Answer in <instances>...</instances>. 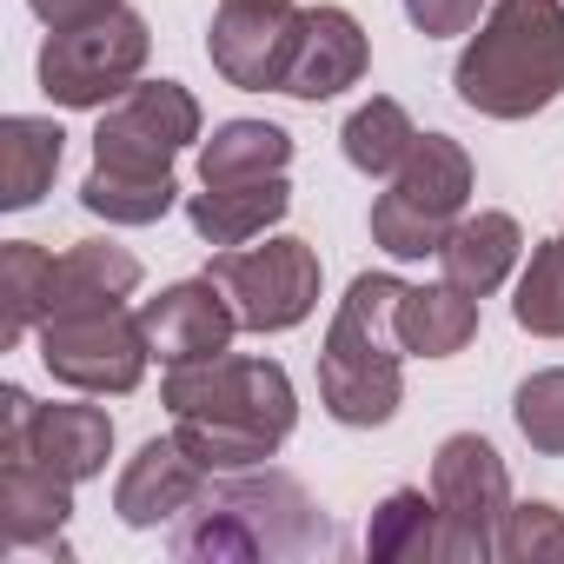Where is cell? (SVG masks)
<instances>
[{"label": "cell", "mask_w": 564, "mask_h": 564, "mask_svg": "<svg viewBox=\"0 0 564 564\" xmlns=\"http://www.w3.org/2000/svg\"><path fill=\"white\" fill-rule=\"evenodd\" d=\"M160 405L173 412V438L206 465V471H246L265 465L300 425V399L279 359H246V352H213L193 366H166Z\"/></svg>", "instance_id": "obj_1"}, {"label": "cell", "mask_w": 564, "mask_h": 564, "mask_svg": "<svg viewBox=\"0 0 564 564\" xmlns=\"http://www.w3.org/2000/svg\"><path fill=\"white\" fill-rule=\"evenodd\" d=\"M339 531L293 471H213L206 491L173 524V557L186 564H286L333 557Z\"/></svg>", "instance_id": "obj_2"}, {"label": "cell", "mask_w": 564, "mask_h": 564, "mask_svg": "<svg viewBox=\"0 0 564 564\" xmlns=\"http://www.w3.org/2000/svg\"><path fill=\"white\" fill-rule=\"evenodd\" d=\"M452 87L485 120H531L564 100V0H491Z\"/></svg>", "instance_id": "obj_3"}, {"label": "cell", "mask_w": 564, "mask_h": 564, "mask_svg": "<svg viewBox=\"0 0 564 564\" xmlns=\"http://www.w3.org/2000/svg\"><path fill=\"white\" fill-rule=\"evenodd\" d=\"M399 300H405V279L359 272L339 300V313H333V326H326L319 405L352 432H372L405 405V372H399L405 346H399V326H392Z\"/></svg>", "instance_id": "obj_4"}, {"label": "cell", "mask_w": 564, "mask_h": 564, "mask_svg": "<svg viewBox=\"0 0 564 564\" xmlns=\"http://www.w3.org/2000/svg\"><path fill=\"white\" fill-rule=\"evenodd\" d=\"M465 206H471V153L452 133H419L386 193L372 199V246L392 259H438Z\"/></svg>", "instance_id": "obj_5"}, {"label": "cell", "mask_w": 564, "mask_h": 564, "mask_svg": "<svg viewBox=\"0 0 564 564\" xmlns=\"http://www.w3.org/2000/svg\"><path fill=\"white\" fill-rule=\"evenodd\" d=\"M147 326L127 306H61L41 319V366L94 399H127L147 379Z\"/></svg>", "instance_id": "obj_6"}, {"label": "cell", "mask_w": 564, "mask_h": 564, "mask_svg": "<svg viewBox=\"0 0 564 564\" xmlns=\"http://www.w3.org/2000/svg\"><path fill=\"white\" fill-rule=\"evenodd\" d=\"M206 279L226 293L239 333H293L319 306V252L306 239H265L213 252Z\"/></svg>", "instance_id": "obj_7"}, {"label": "cell", "mask_w": 564, "mask_h": 564, "mask_svg": "<svg viewBox=\"0 0 564 564\" xmlns=\"http://www.w3.org/2000/svg\"><path fill=\"white\" fill-rule=\"evenodd\" d=\"M147 47L153 34L133 8H107L80 28H54L41 47V94L54 107H107L140 80Z\"/></svg>", "instance_id": "obj_8"}, {"label": "cell", "mask_w": 564, "mask_h": 564, "mask_svg": "<svg viewBox=\"0 0 564 564\" xmlns=\"http://www.w3.org/2000/svg\"><path fill=\"white\" fill-rule=\"evenodd\" d=\"M199 140V100L180 80H133L120 100L100 107L94 127V166L107 173H173V160Z\"/></svg>", "instance_id": "obj_9"}, {"label": "cell", "mask_w": 564, "mask_h": 564, "mask_svg": "<svg viewBox=\"0 0 564 564\" xmlns=\"http://www.w3.org/2000/svg\"><path fill=\"white\" fill-rule=\"evenodd\" d=\"M432 498L445 518V557L452 564H485L498 557V524L511 511V478L491 438L452 432L432 458Z\"/></svg>", "instance_id": "obj_10"}, {"label": "cell", "mask_w": 564, "mask_h": 564, "mask_svg": "<svg viewBox=\"0 0 564 564\" xmlns=\"http://www.w3.org/2000/svg\"><path fill=\"white\" fill-rule=\"evenodd\" d=\"M300 21L306 14L293 0H219V14L206 28V54L239 94H286Z\"/></svg>", "instance_id": "obj_11"}, {"label": "cell", "mask_w": 564, "mask_h": 564, "mask_svg": "<svg viewBox=\"0 0 564 564\" xmlns=\"http://www.w3.org/2000/svg\"><path fill=\"white\" fill-rule=\"evenodd\" d=\"M140 326H147V346H153L160 366L213 359L239 333V319H232V306H226V293L213 286V279H180V286H166L160 300L140 306Z\"/></svg>", "instance_id": "obj_12"}, {"label": "cell", "mask_w": 564, "mask_h": 564, "mask_svg": "<svg viewBox=\"0 0 564 564\" xmlns=\"http://www.w3.org/2000/svg\"><path fill=\"white\" fill-rule=\"evenodd\" d=\"M206 478H213V471H206L180 438H147V445L127 458L120 485H113V511H120V524H133V531L173 524V518L206 491Z\"/></svg>", "instance_id": "obj_13"}, {"label": "cell", "mask_w": 564, "mask_h": 564, "mask_svg": "<svg viewBox=\"0 0 564 564\" xmlns=\"http://www.w3.org/2000/svg\"><path fill=\"white\" fill-rule=\"evenodd\" d=\"M366 61H372L366 28L346 8H306L300 47H293V67H286V94L293 100H333V94L366 80Z\"/></svg>", "instance_id": "obj_14"}, {"label": "cell", "mask_w": 564, "mask_h": 564, "mask_svg": "<svg viewBox=\"0 0 564 564\" xmlns=\"http://www.w3.org/2000/svg\"><path fill=\"white\" fill-rule=\"evenodd\" d=\"M518 252H524V232H518V219L485 206V213H465V219L445 232V246H438V272L452 279L458 293L485 300V293H498L505 279H511Z\"/></svg>", "instance_id": "obj_15"}, {"label": "cell", "mask_w": 564, "mask_h": 564, "mask_svg": "<svg viewBox=\"0 0 564 564\" xmlns=\"http://www.w3.org/2000/svg\"><path fill=\"white\" fill-rule=\"evenodd\" d=\"M286 206H293V186H286V173H272V180H232V186H206V193H193L186 199V219H193V232L206 239V246H252L265 226H279L286 219Z\"/></svg>", "instance_id": "obj_16"}, {"label": "cell", "mask_w": 564, "mask_h": 564, "mask_svg": "<svg viewBox=\"0 0 564 564\" xmlns=\"http://www.w3.org/2000/svg\"><path fill=\"white\" fill-rule=\"evenodd\" d=\"M67 518H74V485H67V478H54V471L34 465V458H0V531H8L14 551H28V544H61ZM61 551H67V544H61Z\"/></svg>", "instance_id": "obj_17"}, {"label": "cell", "mask_w": 564, "mask_h": 564, "mask_svg": "<svg viewBox=\"0 0 564 564\" xmlns=\"http://www.w3.org/2000/svg\"><path fill=\"white\" fill-rule=\"evenodd\" d=\"M28 458L47 465V471L67 478V485H87V478H100L107 458H113V419H107L100 405H41V412H34Z\"/></svg>", "instance_id": "obj_18"}, {"label": "cell", "mask_w": 564, "mask_h": 564, "mask_svg": "<svg viewBox=\"0 0 564 564\" xmlns=\"http://www.w3.org/2000/svg\"><path fill=\"white\" fill-rule=\"evenodd\" d=\"M392 326H399V346L412 359H452L478 339V300L458 293L452 279H438V286H405Z\"/></svg>", "instance_id": "obj_19"}, {"label": "cell", "mask_w": 564, "mask_h": 564, "mask_svg": "<svg viewBox=\"0 0 564 564\" xmlns=\"http://www.w3.org/2000/svg\"><path fill=\"white\" fill-rule=\"evenodd\" d=\"M61 153H67V133L54 120H41V113H8L0 120V206L8 213L41 206V193L61 173Z\"/></svg>", "instance_id": "obj_20"}, {"label": "cell", "mask_w": 564, "mask_h": 564, "mask_svg": "<svg viewBox=\"0 0 564 564\" xmlns=\"http://www.w3.org/2000/svg\"><path fill=\"white\" fill-rule=\"evenodd\" d=\"M293 166V133L272 120H226L213 127V140L199 147V180L206 186H232V180H272Z\"/></svg>", "instance_id": "obj_21"}, {"label": "cell", "mask_w": 564, "mask_h": 564, "mask_svg": "<svg viewBox=\"0 0 564 564\" xmlns=\"http://www.w3.org/2000/svg\"><path fill=\"white\" fill-rule=\"evenodd\" d=\"M140 286V259L113 239H80L54 259V313L61 306H120Z\"/></svg>", "instance_id": "obj_22"}, {"label": "cell", "mask_w": 564, "mask_h": 564, "mask_svg": "<svg viewBox=\"0 0 564 564\" xmlns=\"http://www.w3.org/2000/svg\"><path fill=\"white\" fill-rule=\"evenodd\" d=\"M47 313H54V252H41L34 239H8L0 246V346L41 333Z\"/></svg>", "instance_id": "obj_23"}, {"label": "cell", "mask_w": 564, "mask_h": 564, "mask_svg": "<svg viewBox=\"0 0 564 564\" xmlns=\"http://www.w3.org/2000/svg\"><path fill=\"white\" fill-rule=\"evenodd\" d=\"M366 551L386 557V564H412V557H445V518H438V498L432 491H412L399 485L372 524H366Z\"/></svg>", "instance_id": "obj_24"}, {"label": "cell", "mask_w": 564, "mask_h": 564, "mask_svg": "<svg viewBox=\"0 0 564 564\" xmlns=\"http://www.w3.org/2000/svg\"><path fill=\"white\" fill-rule=\"evenodd\" d=\"M412 140H419V127H412V113H405L392 94H372V100L352 107V120L339 127V147H346V160H352L366 180H392L399 160L412 153Z\"/></svg>", "instance_id": "obj_25"}, {"label": "cell", "mask_w": 564, "mask_h": 564, "mask_svg": "<svg viewBox=\"0 0 564 564\" xmlns=\"http://www.w3.org/2000/svg\"><path fill=\"white\" fill-rule=\"evenodd\" d=\"M173 199H180L173 173L147 180V173H107V166H94L80 180V206L94 219H107V226H153V219L173 213Z\"/></svg>", "instance_id": "obj_26"}, {"label": "cell", "mask_w": 564, "mask_h": 564, "mask_svg": "<svg viewBox=\"0 0 564 564\" xmlns=\"http://www.w3.org/2000/svg\"><path fill=\"white\" fill-rule=\"evenodd\" d=\"M511 319H518L531 339H564V232L544 239V246L531 252V265L518 272Z\"/></svg>", "instance_id": "obj_27"}, {"label": "cell", "mask_w": 564, "mask_h": 564, "mask_svg": "<svg viewBox=\"0 0 564 564\" xmlns=\"http://www.w3.org/2000/svg\"><path fill=\"white\" fill-rule=\"evenodd\" d=\"M498 557L505 564H551V557L564 564V511L544 505V498L511 505L505 524H498Z\"/></svg>", "instance_id": "obj_28"}, {"label": "cell", "mask_w": 564, "mask_h": 564, "mask_svg": "<svg viewBox=\"0 0 564 564\" xmlns=\"http://www.w3.org/2000/svg\"><path fill=\"white\" fill-rule=\"evenodd\" d=\"M511 419H518V432H524L531 452L564 458V366L531 372V379L518 386V399H511Z\"/></svg>", "instance_id": "obj_29"}, {"label": "cell", "mask_w": 564, "mask_h": 564, "mask_svg": "<svg viewBox=\"0 0 564 564\" xmlns=\"http://www.w3.org/2000/svg\"><path fill=\"white\" fill-rule=\"evenodd\" d=\"M485 14V0H405V21L425 34V41H452V34H471Z\"/></svg>", "instance_id": "obj_30"}, {"label": "cell", "mask_w": 564, "mask_h": 564, "mask_svg": "<svg viewBox=\"0 0 564 564\" xmlns=\"http://www.w3.org/2000/svg\"><path fill=\"white\" fill-rule=\"evenodd\" d=\"M34 412H41V405H34L21 386H8V392H0V458H28Z\"/></svg>", "instance_id": "obj_31"}, {"label": "cell", "mask_w": 564, "mask_h": 564, "mask_svg": "<svg viewBox=\"0 0 564 564\" xmlns=\"http://www.w3.org/2000/svg\"><path fill=\"white\" fill-rule=\"evenodd\" d=\"M28 8L47 21V34L54 28H80V21H94V14H107V8H120V0H28Z\"/></svg>", "instance_id": "obj_32"}]
</instances>
